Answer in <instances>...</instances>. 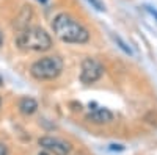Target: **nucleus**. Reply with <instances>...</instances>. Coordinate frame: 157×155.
<instances>
[{"label":"nucleus","instance_id":"obj_1","mask_svg":"<svg viewBox=\"0 0 157 155\" xmlns=\"http://www.w3.org/2000/svg\"><path fill=\"white\" fill-rule=\"evenodd\" d=\"M52 28L58 39L69 44H83L90 39V33L80 22L66 13H60L52 22Z\"/></svg>","mask_w":157,"mask_h":155},{"label":"nucleus","instance_id":"obj_2","mask_svg":"<svg viewBox=\"0 0 157 155\" xmlns=\"http://www.w3.org/2000/svg\"><path fill=\"white\" fill-rule=\"evenodd\" d=\"M16 44L22 50H30V52H46L52 47L50 36L39 27H27L24 28L17 38Z\"/></svg>","mask_w":157,"mask_h":155},{"label":"nucleus","instance_id":"obj_3","mask_svg":"<svg viewBox=\"0 0 157 155\" xmlns=\"http://www.w3.org/2000/svg\"><path fill=\"white\" fill-rule=\"evenodd\" d=\"M63 71V60L60 57H44L32 64L30 74L36 80H54Z\"/></svg>","mask_w":157,"mask_h":155},{"label":"nucleus","instance_id":"obj_4","mask_svg":"<svg viewBox=\"0 0 157 155\" xmlns=\"http://www.w3.org/2000/svg\"><path fill=\"white\" fill-rule=\"evenodd\" d=\"M104 74V66L94 58H85L82 61V69H80V82L85 85L98 82Z\"/></svg>","mask_w":157,"mask_h":155},{"label":"nucleus","instance_id":"obj_5","mask_svg":"<svg viewBox=\"0 0 157 155\" xmlns=\"http://www.w3.org/2000/svg\"><path fill=\"white\" fill-rule=\"evenodd\" d=\"M39 146L49 152H52L54 155H69V152H71V146L68 143H64V141H61L58 138H52V136L39 138Z\"/></svg>","mask_w":157,"mask_h":155},{"label":"nucleus","instance_id":"obj_6","mask_svg":"<svg viewBox=\"0 0 157 155\" xmlns=\"http://www.w3.org/2000/svg\"><path fill=\"white\" fill-rule=\"evenodd\" d=\"M86 119L93 124H107L113 121V113L107 108H94L86 114Z\"/></svg>","mask_w":157,"mask_h":155},{"label":"nucleus","instance_id":"obj_7","mask_svg":"<svg viewBox=\"0 0 157 155\" xmlns=\"http://www.w3.org/2000/svg\"><path fill=\"white\" fill-rule=\"evenodd\" d=\"M19 110H21L22 114H27V116L33 114L38 110V102L35 99H32V97H24L19 102Z\"/></svg>","mask_w":157,"mask_h":155},{"label":"nucleus","instance_id":"obj_8","mask_svg":"<svg viewBox=\"0 0 157 155\" xmlns=\"http://www.w3.org/2000/svg\"><path fill=\"white\" fill-rule=\"evenodd\" d=\"M113 39L116 41V44L120 46V49H121V50H124L127 55H132V49H130V47H129V46H127V44H126V42L121 39L120 36H113Z\"/></svg>","mask_w":157,"mask_h":155},{"label":"nucleus","instance_id":"obj_9","mask_svg":"<svg viewBox=\"0 0 157 155\" xmlns=\"http://www.w3.org/2000/svg\"><path fill=\"white\" fill-rule=\"evenodd\" d=\"M86 2L93 6V8H96L98 11H105V5H104L101 0H86Z\"/></svg>","mask_w":157,"mask_h":155},{"label":"nucleus","instance_id":"obj_10","mask_svg":"<svg viewBox=\"0 0 157 155\" xmlns=\"http://www.w3.org/2000/svg\"><path fill=\"white\" fill-rule=\"evenodd\" d=\"M0 155H8V149H6V146L2 144V143H0Z\"/></svg>","mask_w":157,"mask_h":155},{"label":"nucleus","instance_id":"obj_11","mask_svg":"<svg viewBox=\"0 0 157 155\" xmlns=\"http://www.w3.org/2000/svg\"><path fill=\"white\" fill-rule=\"evenodd\" d=\"M2 42H3V35H2V31H0V46H2Z\"/></svg>","mask_w":157,"mask_h":155},{"label":"nucleus","instance_id":"obj_12","mask_svg":"<svg viewBox=\"0 0 157 155\" xmlns=\"http://www.w3.org/2000/svg\"><path fill=\"white\" fill-rule=\"evenodd\" d=\"M38 2H41V3H44V2H47V0H38Z\"/></svg>","mask_w":157,"mask_h":155},{"label":"nucleus","instance_id":"obj_13","mask_svg":"<svg viewBox=\"0 0 157 155\" xmlns=\"http://www.w3.org/2000/svg\"><path fill=\"white\" fill-rule=\"evenodd\" d=\"M2 83H3V82H2V77H0V86H2Z\"/></svg>","mask_w":157,"mask_h":155},{"label":"nucleus","instance_id":"obj_14","mask_svg":"<svg viewBox=\"0 0 157 155\" xmlns=\"http://www.w3.org/2000/svg\"><path fill=\"white\" fill-rule=\"evenodd\" d=\"M0 105H2V99H0Z\"/></svg>","mask_w":157,"mask_h":155}]
</instances>
